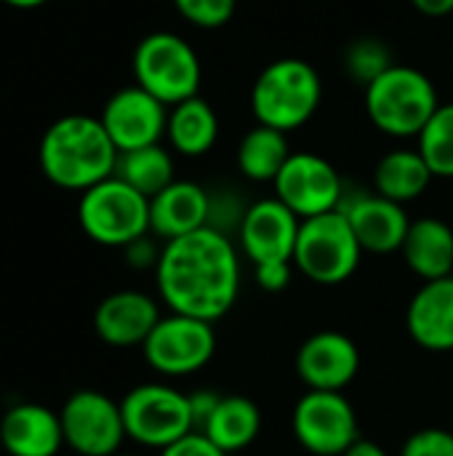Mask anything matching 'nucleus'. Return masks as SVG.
I'll use <instances>...</instances> for the list:
<instances>
[{"label": "nucleus", "instance_id": "obj_1", "mask_svg": "<svg viewBox=\"0 0 453 456\" xmlns=\"http://www.w3.org/2000/svg\"><path fill=\"white\" fill-rule=\"evenodd\" d=\"M155 278L158 291L171 313L214 323L238 302V251L224 232L203 227L163 246Z\"/></svg>", "mask_w": 453, "mask_h": 456}, {"label": "nucleus", "instance_id": "obj_2", "mask_svg": "<svg viewBox=\"0 0 453 456\" xmlns=\"http://www.w3.org/2000/svg\"><path fill=\"white\" fill-rule=\"evenodd\" d=\"M117 155L107 128L91 115H64L53 120L37 147L45 179L72 192H85L115 176Z\"/></svg>", "mask_w": 453, "mask_h": 456}, {"label": "nucleus", "instance_id": "obj_3", "mask_svg": "<svg viewBox=\"0 0 453 456\" xmlns=\"http://www.w3.org/2000/svg\"><path fill=\"white\" fill-rule=\"evenodd\" d=\"M320 96L323 83L310 61L278 59L259 72L251 88V110L262 126L288 134L315 115Z\"/></svg>", "mask_w": 453, "mask_h": 456}, {"label": "nucleus", "instance_id": "obj_4", "mask_svg": "<svg viewBox=\"0 0 453 456\" xmlns=\"http://www.w3.org/2000/svg\"><path fill=\"white\" fill-rule=\"evenodd\" d=\"M441 107L433 80L414 67L392 64L366 88V112L371 123L395 139L419 136Z\"/></svg>", "mask_w": 453, "mask_h": 456}, {"label": "nucleus", "instance_id": "obj_5", "mask_svg": "<svg viewBox=\"0 0 453 456\" xmlns=\"http://www.w3.org/2000/svg\"><path fill=\"white\" fill-rule=\"evenodd\" d=\"M77 222L93 243L125 248L150 232V198L123 179L109 176L80 192Z\"/></svg>", "mask_w": 453, "mask_h": 456}, {"label": "nucleus", "instance_id": "obj_6", "mask_svg": "<svg viewBox=\"0 0 453 456\" xmlns=\"http://www.w3.org/2000/svg\"><path fill=\"white\" fill-rule=\"evenodd\" d=\"M200 59L195 48L174 32H152L133 51L136 86L150 91L166 107L198 96Z\"/></svg>", "mask_w": 453, "mask_h": 456}, {"label": "nucleus", "instance_id": "obj_7", "mask_svg": "<svg viewBox=\"0 0 453 456\" xmlns=\"http://www.w3.org/2000/svg\"><path fill=\"white\" fill-rule=\"evenodd\" d=\"M363 248L342 208L304 219L299 227L294 265L320 286L344 283L360 265Z\"/></svg>", "mask_w": 453, "mask_h": 456}, {"label": "nucleus", "instance_id": "obj_8", "mask_svg": "<svg viewBox=\"0 0 453 456\" xmlns=\"http://www.w3.org/2000/svg\"><path fill=\"white\" fill-rule=\"evenodd\" d=\"M125 436L147 449H168L195 433L190 398L176 387L147 382L125 393L120 401Z\"/></svg>", "mask_w": 453, "mask_h": 456}, {"label": "nucleus", "instance_id": "obj_9", "mask_svg": "<svg viewBox=\"0 0 453 456\" xmlns=\"http://www.w3.org/2000/svg\"><path fill=\"white\" fill-rule=\"evenodd\" d=\"M144 361L163 377H190L200 371L216 353L214 323L171 313L160 318L142 345Z\"/></svg>", "mask_w": 453, "mask_h": 456}, {"label": "nucleus", "instance_id": "obj_10", "mask_svg": "<svg viewBox=\"0 0 453 456\" xmlns=\"http://www.w3.org/2000/svg\"><path fill=\"white\" fill-rule=\"evenodd\" d=\"M64 446L80 456H115L120 454L125 436L120 403L99 390L72 393L61 411Z\"/></svg>", "mask_w": 453, "mask_h": 456}, {"label": "nucleus", "instance_id": "obj_11", "mask_svg": "<svg viewBox=\"0 0 453 456\" xmlns=\"http://www.w3.org/2000/svg\"><path fill=\"white\" fill-rule=\"evenodd\" d=\"M291 430L310 454L342 456L358 441V414L342 393L310 390L294 406Z\"/></svg>", "mask_w": 453, "mask_h": 456}, {"label": "nucleus", "instance_id": "obj_12", "mask_svg": "<svg viewBox=\"0 0 453 456\" xmlns=\"http://www.w3.org/2000/svg\"><path fill=\"white\" fill-rule=\"evenodd\" d=\"M272 184L275 198L302 222L336 211L344 203V184L339 171L315 152H291Z\"/></svg>", "mask_w": 453, "mask_h": 456}, {"label": "nucleus", "instance_id": "obj_13", "mask_svg": "<svg viewBox=\"0 0 453 456\" xmlns=\"http://www.w3.org/2000/svg\"><path fill=\"white\" fill-rule=\"evenodd\" d=\"M99 120L117 152H128L160 144V136L168 126V107L142 86H128L109 96Z\"/></svg>", "mask_w": 453, "mask_h": 456}, {"label": "nucleus", "instance_id": "obj_14", "mask_svg": "<svg viewBox=\"0 0 453 456\" xmlns=\"http://www.w3.org/2000/svg\"><path fill=\"white\" fill-rule=\"evenodd\" d=\"M299 227H302V219L278 198L259 200L246 208L243 222L238 227L243 254L254 265L294 262Z\"/></svg>", "mask_w": 453, "mask_h": 456}, {"label": "nucleus", "instance_id": "obj_15", "mask_svg": "<svg viewBox=\"0 0 453 456\" xmlns=\"http://www.w3.org/2000/svg\"><path fill=\"white\" fill-rule=\"evenodd\" d=\"M360 369L355 342L339 331L312 334L296 353V374L310 390L342 393Z\"/></svg>", "mask_w": 453, "mask_h": 456}, {"label": "nucleus", "instance_id": "obj_16", "mask_svg": "<svg viewBox=\"0 0 453 456\" xmlns=\"http://www.w3.org/2000/svg\"><path fill=\"white\" fill-rule=\"evenodd\" d=\"M352 232L363 251L371 254H392L400 251L411 227L406 208L395 200L376 195H358L342 203Z\"/></svg>", "mask_w": 453, "mask_h": 456}, {"label": "nucleus", "instance_id": "obj_17", "mask_svg": "<svg viewBox=\"0 0 453 456\" xmlns=\"http://www.w3.org/2000/svg\"><path fill=\"white\" fill-rule=\"evenodd\" d=\"M160 321L158 302L142 291H115L104 297L93 313V329L112 347L144 345Z\"/></svg>", "mask_w": 453, "mask_h": 456}, {"label": "nucleus", "instance_id": "obj_18", "mask_svg": "<svg viewBox=\"0 0 453 456\" xmlns=\"http://www.w3.org/2000/svg\"><path fill=\"white\" fill-rule=\"evenodd\" d=\"M0 444L8 456H56L64 446L61 419L40 403H16L0 419Z\"/></svg>", "mask_w": 453, "mask_h": 456}, {"label": "nucleus", "instance_id": "obj_19", "mask_svg": "<svg viewBox=\"0 0 453 456\" xmlns=\"http://www.w3.org/2000/svg\"><path fill=\"white\" fill-rule=\"evenodd\" d=\"M411 339L430 353L453 350V275L427 281L406 313Z\"/></svg>", "mask_w": 453, "mask_h": 456}, {"label": "nucleus", "instance_id": "obj_20", "mask_svg": "<svg viewBox=\"0 0 453 456\" xmlns=\"http://www.w3.org/2000/svg\"><path fill=\"white\" fill-rule=\"evenodd\" d=\"M208 214L211 195L195 182L176 179L150 200V230L168 243L208 227Z\"/></svg>", "mask_w": 453, "mask_h": 456}, {"label": "nucleus", "instance_id": "obj_21", "mask_svg": "<svg viewBox=\"0 0 453 456\" xmlns=\"http://www.w3.org/2000/svg\"><path fill=\"white\" fill-rule=\"evenodd\" d=\"M406 265L427 281L453 275V230L435 216H425L411 222L406 243H403Z\"/></svg>", "mask_w": 453, "mask_h": 456}, {"label": "nucleus", "instance_id": "obj_22", "mask_svg": "<svg viewBox=\"0 0 453 456\" xmlns=\"http://www.w3.org/2000/svg\"><path fill=\"white\" fill-rule=\"evenodd\" d=\"M224 454L248 449L262 433V411L246 395H222L216 411L200 430Z\"/></svg>", "mask_w": 453, "mask_h": 456}, {"label": "nucleus", "instance_id": "obj_23", "mask_svg": "<svg viewBox=\"0 0 453 456\" xmlns=\"http://www.w3.org/2000/svg\"><path fill=\"white\" fill-rule=\"evenodd\" d=\"M166 136L176 152H182L187 158H200L216 144L219 118L206 99L192 96V99L171 107Z\"/></svg>", "mask_w": 453, "mask_h": 456}, {"label": "nucleus", "instance_id": "obj_24", "mask_svg": "<svg viewBox=\"0 0 453 456\" xmlns=\"http://www.w3.org/2000/svg\"><path fill=\"white\" fill-rule=\"evenodd\" d=\"M433 182V171L419 150H392L387 152L374 171L376 192L395 203L417 200Z\"/></svg>", "mask_w": 453, "mask_h": 456}, {"label": "nucleus", "instance_id": "obj_25", "mask_svg": "<svg viewBox=\"0 0 453 456\" xmlns=\"http://www.w3.org/2000/svg\"><path fill=\"white\" fill-rule=\"evenodd\" d=\"M115 176L123 179L125 184H131L136 192H142L150 200L158 192H163L168 184L176 182V176H174V158L160 144H150V147L120 152L117 155V166H115Z\"/></svg>", "mask_w": 453, "mask_h": 456}, {"label": "nucleus", "instance_id": "obj_26", "mask_svg": "<svg viewBox=\"0 0 453 456\" xmlns=\"http://www.w3.org/2000/svg\"><path fill=\"white\" fill-rule=\"evenodd\" d=\"M288 158L291 150L286 134L262 123L251 128L238 147V166L251 182H275Z\"/></svg>", "mask_w": 453, "mask_h": 456}, {"label": "nucleus", "instance_id": "obj_27", "mask_svg": "<svg viewBox=\"0 0 453 456\" xmlns=\"http://www.w3.org/2000/svg\"><path fill=\"white\" fill-rule=\"evenodd\" d=\"M417 139L433 176L453 179V104H441Z\"/></svg>", "mask_w": 453, "mask_h": 456}, {"label": "nucleus", "instance_id": "obj_28", "mask_svg": "<svg viewBox=\"0 0 453 456\" xmlns=\"http://www.w3.org/2000/svg\"><path fill=\"white\" fill-rule=\"evenodd\" d=\"M390 67H392V53L376 37H360L344 51V69L363 88H368Z\"/></svg>", "mask_w": 453, "mask_h": 456}, {"label": "nucleus", "instance_id": "obj_29", "mask_svg": "<svg viewBox=\"0 0 453 456\" xmlns=\"http://www.w3.org/2000/svg\"><path fill=\"white\" fill-rule=\"evenodd\" d=\"M176 11L200 29L224 27L238 8V0H174Z\"/></svg>", "mask_w": 453, "mask_h": 456}, {"label": "nucleus", "instance_id": "obj_30", "mask_svg": "<svg viewBox=\"0 0 453 456\" xmlns=\"http://www.w3.org/2000/svg\"><path fill=\"white\" fill-rule=\"evenodd\" d=\"M400 456H453V433L443 428H427L414 433Z\"/></svg>", "mask_w": 453, "mask_h": 456}, {"label": "nucleus", "instance_id": "obj_31", "mask_svg": "<svg viewBox=\"0 0 453 456\" xmlns=\"http://www.w3.org/2000/svg\"><path fill=\"white\" fill-rule=\"evenodd\" d=\"M256 283H259L267 294L286 291L288 283H291V262H267V265H256Z\"/></svg>", "mask_w": 453, "mask_h": 456}, {"label": "nucleus", "instance_id": "obj_32", "mask_svg": "<svg viewBox=\"0 0 453 456\" xmlns=\"http://www.w3.org/2000/svg\"><path fill=\"white\" fill-rule=\"evenodd\" d=\"M160 456H227L219 446H214L203 433H190L174 446L163 449Z\"/></svg>", "mask_w": 453, "mask_h": 456}, {"label": "nucleus", "instance_id": "obj_33", "mask_svg": "<svg viewBox=\"0 0 453 456\" xmlns=\"http://www.w3.org/2000/svg\"><path fill=\"white\" fill-rule=\"evenodd\" d=\"M125 259H128V265L133 267V270H150V267H158V262H160V251L155 248V243L144 235V238H139V240H133V243H128L125 248Z\"/></svg>", "mask_w": 453, "mask_h": 456}, {"label": "nucleus", "instance_id": "obj_34", "mask_svg": "<svg viewBox=\"0 0 453 456\" xmlns=\"http://www.w3.org/2000/svg\"><path fill=\"white\" fill-rule=\"evenodd\" d=\"M187 398H190V411H192L195 433H200V430H203V425L208 422V417L216 411V406H219L222 395H219V393H214V390H195V393H192V395H187Z\"/></svg>", "mask_w": 453, "mask_h": 456}, {"label": "nucleus", "instance_id": "obj_35", "mask_svg": "<svg viewBox=\"0 0 453 456\" xmlns=\"http://www.w3.org/2000/svg\"><path fill=\"white\" fill-rule=\"evenodd\" d=\"M411 3L425 16H449L453 11V0H411Z\"/></svg>", "mask_w": 453, "mask_h": 456}, {"label": "nucleus", "instance_id": "obj_36", "mask_svg": "<svg viewBox=\"0 0 453 456\" xmlns=\"http://www.w3.org/2000/svg\"><path fill=\"white\" fill-rule=\"evenodd\" d=\"M342 456H387V452L379 446V444H374V441H363V438H358L347 452Z\"/></svg>", "mask_w": 453, "mask_h": 456}, {"label": "nucleus", "instance_id": "obj_37", "mask_svg": "<svg viewBox=\"0 0 453 456\" xmlns=\"http://www.w3.org/2000/svg\"><path fill=\"white\" fill-rule=\"evenodd\" d=\"M5 5H11V8H21V11H27V8H37V5H43V3H48V0H3Z\"/></svg>", "mask_w": 453, "mask_h": 456}, {"label": "nucleus", "instance_id": "obj_38", "mask_svg": "<svg viewBox=\"0 0 453 456\" xmlns=\"http://www.w3.org/2000/svg\"><path fill=\"white\" fill-rule=\"evenodd\" d=\"M115 456H136V454H115Z\"/></svg>", "mask_w": 453, "mask_h": 456}]
</instances>
